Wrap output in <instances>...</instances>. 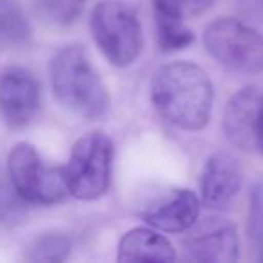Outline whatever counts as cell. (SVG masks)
<instances>
[{
  "label": "cell",
  "instance_id": "15",
  "mask_svg": "<svg viewBox=\"0 0 263 263\" xmlns=\"http://www.w3.org/2000/svg\"><path fill=\"white\" fill-rule=\"evenodd\" d=\"M70 249H72V243H70V238L67 234L51 233L40 236L31 245L27 258L31 261H63L69 258Z\"/></svg>",
  "mask_w": 263,
  "mask_h": 263
},
{
  "label": "cell",
  "instance_id": "9",
  "mask_svg": "<svg viewBox=\"0 0 263 263\" xmlns=\"http://www.w3.org/2000/svg\"><path fill=\"white\" fill-rule=\"evenodd\" d=\"M243 184V172L238 159L229 152H215L205 161L200 175L202 202L209 209L229 208Z\"/></svg>",
  "mask_w": 263,
  "mask_h": 263
},
{
  "label": "cell",
  "instance_id": "8",
  "mask_svg": "<svg viewBox=\"0 0 263 263\" xmlns=\"http://www.w3.org/2000/svg\"><path fill=\"white\" fill-rule=\"evenodd\" d=\"M182 252L187 261L233 263L238 259V231L220 216L197 220L186 231Z\"/></svg>",
  "mask_w": 263,
  "mask_h": 263
},
{
  "label": "cell",
  "instance_id": "20",
  "mask_svg": "<svg viewBox=\"0 0 263 263\" xmlns=\"http://www.w3.org/2000/svg\"><path fill=\"white\" fill-rule=\"evenodd\" d=\"M252 150H258L263 155V99L259 105L258 116H256L254 128H252Z\"/></svg>",
  "mask_w": 263,
  "mask_h": 263
},
{
  "label": "cell",
  "instance_id": "1",
  "mask_svg": "<svg viewBox=\"0 0 263 263\" xmlns=\"http://www.w3.org/2000/svg\"><path fill=\"white\" fill-rule=\"evenodd\" d=\"M150 96L159 116L184 132H198L209 123L215 90L202 67L172 62L152 78Z\"/></svg>",
  "mask_w": 263,
  "mask_h": 263
},
{
  "label": "cell",
  "instance_id": "11",
  "mask_svg": "<svg viewBox=\"0 0 263 263\" xmlns=\"http://www.w3.org/2000/svg\"><path fill=\"white\" fill-rule=\"evenodd\" d=\"M263 99L258 87H245L227 101L223 112V132L233 146L252 150V128Z\"/></svg>",
  "mask_w": 263,
  "mask_h": 263
},
{
  "label": "cell",
  "instance_id": "14",
  "mask_svg": "<svg viewBox=\"0 0 263 263\" xmlns=\"http://www.w3.org/2000/svg\"><path fill=\"white\" fill-rule=\"evenodd\" d=\"M159 45L164 52H175L190 47L195 42V34L184 24V18L170 13L155 11Z\"/></svg>",
  "mask_w": 263,
  "mask_h": 263
},
{
  "label": "cell",
  "instance_id": "2",
  "mask_svg": "<svg viewBox=\"0 0 263 263\" xmlns=\"http://www.w3.org/2000/svg\"><path fill=\"white\" fill-rule=\"evenodd\" d=\"M49 76L52 94L65 110L85 119H99L108 112L106 87L81 45L60 49L51 60Z\"/></svg>",
  "mask_w": 263,
  "mask_h": 263
},
{
  "label": "cell",
  "instance_id": "17",
  "mask_svg": "<svg viewBox=\"0 0 263 263\" xmlns=\"http://www.w3.org/2000/svg\"><path fill=\"white\" fill-rule=\"evenodd\" d=\"M40 11L56 26H70L85 8V0H38Z\"/></svg>",
  "mask_w": 263,
  "mask_h": 263
},
{
  "label": "cell",
  "instance_id": "10",
  "mask_svg": "<svg viewBox=\"0 0 263 263\" xmlns=\"http://www.w3.org/2000/svg\"><path fill=\"white\" fill-rule=\"evenodd\" d=\"M200 200L190 190H170L143 205L141 216L154 229L186 233L198 220Z\"/></svg>",
  "mask_w": 263,
  "mask_h": 263
},
{
  "label": "cell",
  "instance_id": "6",
  "mask_svg": "<svg viewBox=\"0 0 263 263\" xmlns=\"http://www.w3.org/2000/svg\"><path fill=\"white\" fill-rule=\"evenodd\" d=\"M8 175L11 186L26 204L54 205L67 195L62 170L45 166L38 150L29 143H18L11 148Z\"/></svg>",
  "mask_w": 263,
  "mask_h": 263
},
{
  "label": "cell",
  "instance_id": "7",
  "mask_svg": "<svg viewBox=\"0 0 263 263\" xmlns=\"http://www.w3.org/2000/svg\"><path fill=\"white\" fill-rule=\"evenodd\" d=\"M42 106V87L31 70L8 67L0 72V119L22 130L36 119Z\"/></svg>",
  "mask_w": 263,
  "mask_h": 263
},
{
  "label": "cell",
  "instance_id": "13",
  "mask_svg": "<svg viewBox=\"0 0 263 263\" xmlns=\"http://www.w3.org/2000/svg\"><path fill=\"white\" fill-rule=\"evenodd\" d=\"M31 38V24L16 0H0V42L22 45Z\"/></svg>",
  "mask_w": 263,
  "mask_h": 263
},
{
  "label": "cell",
  "instance_id": "4",
  "mask_svg": "<svg viewBox=\"0 0 263 263\" xmlns=\"http://www.w3.org/2000/svg\"><path fill=\"white\" fill-rule=\"evenodd\" d=\"M114 144L103 132H90L74 143L69 161L62 168L67 193L83 202L106 195L112 179Z\"/></svg>",
  "mask_w": 263,
  "mask_h": 263
},
{
  "label": "cell",
  "instance_id": "5",
  "mask_svg": "<svg viewBox=\"0 0 263 263\" xmlns=\"http://www.w3.org/2000/svg\"><path fill=\"white\" fill-rule=\"evenodd\" d=\"M208 54L223 69L245 76L263 70V36L238 18L223 16L204 31Z\"/></svg>",
  "mask_w": 263,
  "mask_h": 263
},
{
  "label": "cell",
  "instance_id": "19",
  "mask_svg": "<svg viewBox=\"0 0 263 263\" xmlns=\"http://www.w3.org/2000/svg\"><path fill=\"white\" fill-rule=\"evenodd\" d=\"M152 2H154V11L170 13L186 20L190 16L204 13L205 9L211 8L215 0H152Z\"/></svg>",
  "mask_w": 263,
  "mask_h": 263
},
{
  "label": "cell",
  "instance_id": "3",
  "mask_svg": "<svg viewBox=\"0 0 263 263\" xmlns=\"http://www.w3.org/2000/svg\"><path fill=\"white\" fill-rule=\"evenodd\" d=\"M90 33L114 67H130L144 47L141 20L124 0H99L90 13Z\"/></svg>",
  "mask_w": 263,
  "mask_h": 263
},
{
  "label": "cell",
  "instance_id": "18",
  "mask_svg": "<svg viewBox=\"0 0 263 263\" xmlns=\"http://www.w3.org/2000/svg\"><path fill=\"white\" fill-rule=\"evenodd\" d=\"M26 215V200L15 191L11 184L0 182V223H15L22 222Z\"/></svg>",
  "mask_w": 263,
  "mask_h": 263
},
{
  "label": "cell",
  "instance_id": "12",
  "mask_svg": "<svg viewBox=\"0 0 263 263\" xmlns=\"http://www.w3.org/2000/svg\"><path fill=\"white\" fill-rule=\"evenodd\" d=\"M119 261H175L177 254L168 238L159 234L155 229L136 227L128 231L119 240L117 247Z\"/></svg>",
  "mask_w": 263,
  "mask_h": 263
},
{
  "label": "cell",
  "instance_id": "16",
  "mask_svg": "<svg viewBox=\"0 0 263 263\" xmlns=\"http://www.w3.org/2000/svg\"><path fill=\"white\" fill-rule=\"evenodd\" d=\"M247 234L256 252V259L263 261V180L256 182V186L251 191Z\"/></svg>",
  "mask_w": 263,
  "mask_h": 263
}]
</instances>
